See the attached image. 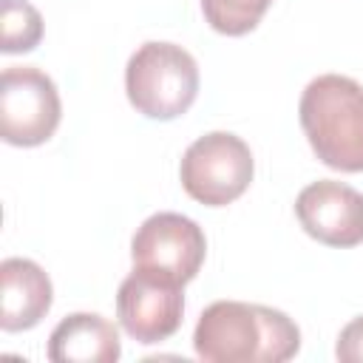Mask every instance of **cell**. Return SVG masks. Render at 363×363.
Returning a JSON list of instances; mask_svg holds the SVG:
<instances>
[{
  "label": "cell",
  "mask_w": 363,
  "mask_h": 363,
  "mask_svg": "<svg viewBox=\"0 0 363 363\" xmlns=\"http://www.w3.org/2000/svg\"><path fill=\"white\" fill-rule=\"evenodd\" d=\"M54 286L45 269L28 258H6L0 264V326L23 332L37 326L51 309Z\"/></svg>",
  "instance_id": "9"
},
{
  "label": "cell",
  "mask_w": 363,
  "mask_h": 363,
  "mask_svg": "<svg viewBox=\"0 0 363 363\" xmlns=\"http://www.w3.org/2000/svg\"><path fill=\"white\" fill-rule=\"evenodd\" d=\"M193 349L210 363H284L298 354L301 332L281 309L216 301L199 315Z\"/></svg>",
  "instance_id": "1"
},
{
  "label": "cell",
  "mask_w": 363,
  "mask_h": 363,
  "mask_svg": "<svg viewBox=\"0 0 363 363\" xmlns=\"http://www.w3.org/2000/svg\"><path fill=\"white\" fill-rule=\"evenodd\" d=\"M250 145L227 130L199 136L182 156V187L190 199L207 207H224L247 193L252 182Z\"/></svg>",
  "instance_id": "4"
},
{
  "label": "cell",
  "mask_w": 363,
  "mask_h": 363,
  "mask_svg": "<svg viewBox=\"0 0 363 363\" xmlns=\"http://www.w3.org/2000/svg\"><path fill=\"white\" fill-rule=\"evenodd\" d=\"M269 3L272 0H201V11L213 31L241 37L261 23Z\"/></svg>",
  "instance_id": "12"
},
{
  "label": "cell",
  "mask_w": 363,
  "mask_h": 363,
  "mask_svg": "<svg viewBox=\"0 0 363 363\" xmlns=\"http://www.w3.org/2000/svg\"><path fill=\"white\" fill-rule=\"evenodd\" d=\"M337 360L343 363H363V315L349 320L340 335H337V346H335Z\"/></svg>",
  "instance_id": "13"
},
{
  "label": "cell",
  "mask_w": 363,
  "mask_h": 363,
  "mask_svg": "<svg viewBox=\"0 0 363 363\" xmlns=\"http://www.w3.org/2000/svg\"><path fill=\"white\" fill-rule=\"evenodd\" d=\"M62 102L54 79L34 65H11L0 82V133L17 147L48 142L60 125Z\"/></svg>",
  "instance_id": "5"
},
{
  "label": "cell",
  "mask_w": 363,
  "mask_h": 363,
  "mask_svg": "<svg viewBox=\"0 0 363 363\" xmlns=\"http://www.w3.org/2000/svg\"><path fill=\"white\" fill-rule=\"evenodd\" d=\"M295 216L306 235L326 247L363 244V193L343 182L320 179L306 184L295 199Z\"/></svg>",
  "instance_id": "8"
},
{
  "label": "cell",
  "mask_w": 363,
  "mask_h": 363,
  "mask_svg": "<svg viewBox=\"0 0 363 363\" xmlns=\"http://www.w3.org/2000/svg\"><path fill=\"white\" fill-rule=\"evenodd\" d=\"M301 128L315 156L340 173L363 170V85L340 77H315L298 105Z\"/></svg>",
  "instance_id": "2"
},
{
  "label": "cell",
  "mask_w": 363,
  "mask_h": 363,
  "mask_svg": "<svg viewBox=\"0 0 363 363\" xmlns=\"http://www.w3.org/2000/svg\"><path fill=\"white\" fill-rule=\"evenodd\" d=\"M207 241L201 227L182 213H156L142 221L130 241L136 269L153 272L173 284H187L204 264Z\"/></svg>",
  "instance_id": "6"
},
{
  "label": "cell",
  "mask_w": 363,
  "mask_h": 363,
  "mask_svg": "<svg viewBox=\"0 0 363 363\" xmlns=\"http://www.w3.org/2000/svg\"><path fill=\"white\" fill-rule=\"evenodd\" d=\"M122 354L116 326L96 312H74L62 318L48 337V360L54 363H116Z\"/></svg>",
  "instance_id": "10"
},
{
  "label": "cell",
  "mask_w": 363,
  "mask_h": 363,
  "mask_svg": "<svg viewBox=\"0 0 363 363\" xmlns=\"http://www.w3.org/2000/svg\"><path fill=\"white\" fill-rule=\"evenodd\" d=\"M130 105L147 119H176L190 111L199 94V65L176 43L139 45L125 68Z\"/></svg>",
  "instance_id": "3"
},
{
  "label": "cell",
  "mask_w": 363,
  "mask_h": 363,
  "mask_svg": "<svg viewBox=\"0 0 363 363\" xmlns=\"http://www.w3.org/2000/svg\"><path fill=\"white\" fill-rule=\"evenodd\" d=\"M0 48L3 54L34 51L43 40V17L26 0H3L0 3Z\"/></svg>",
  "instance_id": "11"
},
{
  "label": "cell",
  "mask_w": 363,
  "mask_h": 363,
  "mask_svg": "<svg viewBox=\"0 0 363 363\" xmlns=\"http://www.w3.org/2000/svg\"><path fill=\"white\" fill-rule=\"evenodd\" d=\"M184 315L182 284L136 269L119 284L116 318L136 343H159L176 335Z\"/></svg>",
  "instance_id": "7"
}]
</instances>
